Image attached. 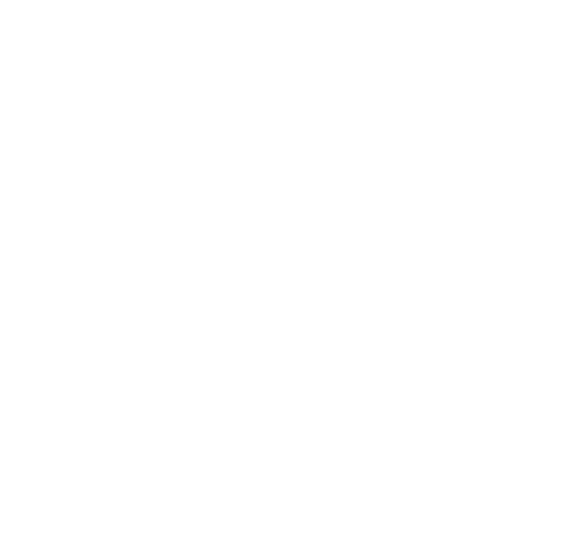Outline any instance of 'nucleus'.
Wrapping results in <instances>:
<instances>
[]
</instances>
